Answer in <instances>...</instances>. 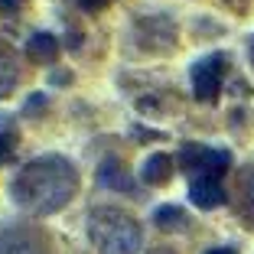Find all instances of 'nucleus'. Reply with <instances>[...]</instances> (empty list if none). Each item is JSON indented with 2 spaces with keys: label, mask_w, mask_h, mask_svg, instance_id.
I'll return each mask as SVG.
<instances>
[{
  "label": "nucleus",
  "mask_w": 254,
  "mask_h": 254,
  "mask_svg": "<svg viewBox=\"0 0 254 254\" xmlns=\"http://www.w3.org/2000/svg\"><path fill=\"white\" fill-rule=\"evenodd\" d=\"M75 195H78V170L59 153L26 160L10 180V202L33 218L62 212Z\"/></svg>",
  "instance_id": "1"
},
{
  "label": "nucleus",
  "mask_w": 254,
  "mask_h": 254,
  "mask_svg": "<svg viewBox=\"0 0 254 254\" xmlns=\"http://www.w3.org/2000/svg\"><path fill=\"white\" fill-rule=\"evenodd\" d=\"M88 241L98 254H140L143 232L130 212L118 205H98L88 212Z\"/></svg>",
  "instance_id": "2"
},
{
  "label": "nucleus",
  "mask_w": 254,
  "mask_h": 254,
  "mask_svg": "<svg viewBox=\"0 0 254 254\" xmlns=\"http://www.w3.org/2000/svg\"><path fill=\"white\" fill-rule=\"evenodd\" d=\"M180 166L192 173V180H222L232 166V153L228 150H212L205 143H183Z\"/></svg>",
  "instance_id": "3"
},
{
  "label": "nucleus",
  "mask_w": 254,
  "mask_h": 254,
  "mask_svg": "<svg viewBox=\"0 0 254 254\" xmlns=\"http://www.w3.org/2000/svg\"><path fill=\"white\" fill-rule=\"evenodd\" d=\"M225 65H228V59H225L222 53L192 62V68H189V82H192V98H195V101H205V105H209V101L218 98Z\"/></svg>",
  "instance_id": "4"
},
{
  "label": "nucleus",
  "mask_w": 254,
  "mask_h": 254,
  "mask_svg": "<svg viewBox=\"0 0 254 254\" xmlns=\"http://www.w3.org/2000/svg\"><path fill=\"white\" fill-rule=\"evenodd\" d=\"M0 254H49V248L43 245L33 228H3L0 232Z\"/></svg>",
  "instance_id": "5"
},
{
  "label": "nucleus",
  "mask_w": 254,
  "mask_h": 254,
  "mask_svg": "<svg viewBox=\"0 0 254 254\" xmlns=\"http://www.w3.org/2000/svg\"><path fill=\"white\" fill-rule=\"evenodd\" d=\"M189 199H192L195 209H218V205H225V189H222V180H192L189 183Z\"/></svg>",
  "instance_id": "6"
},
{
  "label": "nucleus",
  "mask_w": 254,
  "mask_h": 254,
  "mask_svg": "<svg viewBox=\"0 0 254 254\" xmlns=\"http://www.w3.org/2000/svg\"><path fill=\"white\" fill-rule=\"evenodd\" d=\"M26 59L33 65H53L59 59V39L53 33H33L26 43Z\"/></svg>",
  "instance_id": "7"
},
{
  "label": "nucleus",
  "mask_w": 254,
  "mask_h": 254,
  "mask_svg": "<svg viewBox=\"0 0 254 254\" xmlns=\"http://www.w3.org/2000/svg\"><path fill=\"white\" fill-rule=\"evenodd\" d=\"M173 166L176 163H173L170 153H150L140 166V183L143 186H163V183H170Z\"/></svg>",
  "instance_id": "8"
},
{
  "label": "nucleus",
  "mask_w": 254,
  "mask_h": 254,
  "mask_svg": "<svg viewBox=\"0 0 254 254\" xmlns=\"http://www.w3.org/2000/svg\"><path fill=\"white\" fill-rule=\"evenodd\" d=\"M98 183L105 189H111V192H134V180L127 176L121 160H114V157H108L105 163L98 166Z\"/></svg>",
  "instance_id": "9"
},
{
  "label": "nucleus",
  "mask_w": 254,
  "mask_h": 254,
  "mask_svg": "<svg viewBox=\"0 0 254 254\" xmlns=\"http://www.w3.org/2000/svg\"><path fill=\"white\" fill-rule=\"evenodd\" d=\"M20 85V62L10 46L0 43V98H7L10 91Z\"/></svg>",
  "instance_id": "10"
},
{
  "label": "nucleus",
  "mask_w": 254,
  "mask_h": 254,
  "mask_svg": "<svg viewBox=\"0 0 254 254\" xmlns=\"http://www.w3.org/2000/svg\"><path fill=\"white\" fill-rule=\"evenodd\" d=\"M153 222H157L160 232H186L189 228V215L180 205H160V209L153 212Z\"/></svg>",
  "instance_id": "11"
},
{
  "label": "nucleus",
  "mask_w": 254,
  "mask_h": 254,
  "mask_svg": "<svg viewBox=\"0 0 254 254\" xmlns=\"http://www.w3.org/2000/svg\"><path fill=\"white\" fill-rule=\"evenodd\" d=\"M13 147H16V134L0 130V163H7V160L13 157Z\"/></svg>",
  "instance_id": "12"
},
{
  "label": "nucleus",
  "mask_w": 254,
  "mask_h": 254,
  "mask_svg": "<svg viewBox=\"0 0 254 254\" xmlns=\"http://www.w3.org/2000/svg\"><path fill=\"white\" fill-rule=\"evenodd\" d=\"M26 7V0H0V16H16Z\"/></svg>",
  "instance_id": "13"
},
{
  "label": "nucleus",
  "mask_w": 254,
  "mask_h": 254,
  "mask_svg": "<svg viewBox=\"0 0 254 254\" xmlns=\"http://www.w3.org/2000/svg\"><path fill=\"white\" fill-rule=\"evenodd\" d=\"M245 192H248V209H251V215H254V176L245 180Z\"/></svg>",
  "instance_id": "14"
},
{
  "label": "nucleus",
  "mask_w": 254,
  "mask_h": 254,
  "mask_svg": "<svg viewBox=\"0 0 254 254\" xmlns=\"http://www.w3.org/2000/svg\"><path fill=\"white\" fill-rule=\"evenodd\" d=\"M205 254H238L232 245H222V248H212V251H205Z\"/></svg>",
  "instance_id": "15"
},
{
  "label": "nucleus",
  "mask_w": 254,
  "mask_h": 254,
  "mask_svg": "<svg viewBox=\"0 0 254 254\" xmlns=\"http://www.w3.org/2000/svg\"><path fill=\"white\" fill-rule=\"evenodd\" d=\"M248 56H251V65H254V39H251V46H248Z\"/></svg>",
  "instance_id": "16"
},
{
  "label": "nucleus",
  "mask_w": 254,
  "mask_h": 254,
  "mask_svg": "<svg viewBox=\"0 0 254 254\" xmlns=\"http://www.w3.org/2000/svg\"><path fill=\"white\" fill-rule=\"evenodd\" d=\"M153 254H170V251H166V248H160V251H153Z\"/></svg>",
  "instance_id": "17"
}]
</instances>
